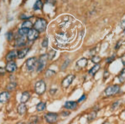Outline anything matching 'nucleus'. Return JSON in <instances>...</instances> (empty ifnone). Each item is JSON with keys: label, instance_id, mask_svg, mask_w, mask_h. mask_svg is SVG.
Returning a JSON list of instances; mask_svg holds the SVG:
<instances>
[{"label": "nucleus", "instance_id": "obj_43", "mask_svg": "<svg viewBox=\"0 0 125 124\" xmlns=\"http://www.w3.org/2000/svg\"><path fill=\"white\" fill-rule=\"evenodd\" d=\"M62 116H68L70 114V113L69 112H66V111H65V112H62Z\"/></svg>", "mask_w": 125, "mask_h": 124}, {"label": "nucleus", "instance_id": "obj_2", "mask_svg": "<svg viewBox=\"0 0 125 124\" xmlns=\"http://www.w3.org/2000/svg\"><path fill=\"white\" fill-rule=\"evenodd\" d=\"M35 92L38 95H42L46 90V85L43 80H41L37 82L35 86Z\"/></svg>", "mask_w": 125, "mask_h": 124}, {"label": "nucleus", "instance_id": "obj_38", "mask_svg": "<svg viewBox=\"0 0 125 124\" xmlns=\"http://www.w3.org/2000/svg\"><path fill=\"white\" fill-rule=\"evenodd\" d=\"M121 27L125 31V20H123V21L121 23Z\"/></svg>", "mask_w": 125, "mask_h": 124}, {"label": "nucleus", "instance_id": "obj_1", "mask_svg": "<svg viewBox=\"0 0 125 124\" xmlns=\"http://www.w3.org/2000/svg\"><path fill=\"white\" fill-rule=\"evenodd\" d=\"M33 26H34V29L38 31L39 33L43 32L46 29V28L47 26V22L44 19L40 18L36 20Z\"/></svg>", "mask_w": 125, "mask_h": 124}, {"label": "nucleus", "instance_id": "obj_13", "mask_svg": "<svg viewBox=\"0 0 125 124\" xmlns=\"http://www.w3.org/2000/svg\"><path fill=\"white\" fill-rule=\"evenodd\" d=\"M77 103L75 101H67L65 103L64 107L68 109H74L77 108Z\"/></svg>", "mask_w": 125, "mask_h": 124}, {"label": "nucleus", "instance_id": "obj_35", "mask_svg": "<svg viewBox=\"0 0 125 124\" xmlns=\"http://www.w3.org/2000/svg\"><path fill=\"white\" fill-rule=\"evenodd\" d=\"M109 73L107 71H106L104 72V78L105 79V80H106V79L107 78H109Z\"/></svg>", "mask_w": 125, "mask_h": 124}, {"label": "nucleus", "instance_id": "obj_25", "mask_svg": "<svg viewBox=\"0 0 125 124\" xmlns=\"http://www.w3.org/2000/svg\"><path fill=\"white\" fill-rule=\"evenodd\" d=\"M119 80L120 81V82H124L125 81V69H123L121 71V72L119 74V75L118 76Z\"/></svg>", "mask_w": 125, "mask_h": 124}, {"label": "nucleus", "instance_id": "obj_40", "mask_svg": "<svg viewBox=\"0 0 125 124\" xmlns=\"http://www.w3.org/2000/svg\"><path fill=\"white\" fill-rule=\"evenodd\" d=\"M20 17H21V19H30V17H27L25 16L24 14H22Z\"/></svg>", "mask_w": 125, "mask_h": 124}, {"label": "nucleus", "instance_id": "obj_30", "mask_svg": "<svg viewBox=\"0 0 125 124\" xmlns=\"http://www.w3.org/2000/svg\"><path fill=\"white\" fill-rule=\"evenodd\" d=\"M7 38L8 41H11L13 39V33L11 31H9L7 33Z\"/></svg>", "mask_w": 125, "mask_h": 124}, {"label": "nucleus", "instance_id": "obj_17", "mask_svg": "<svg viewBox=\"0 0 125 124\" xmlns=\"http://www.w3.org/2000/svg\"><path fill=\"white\" fill-rule=\"evenodd\" d=\"M24 44L25 38L24 36H21V38H18L15 39V46L16 47H22Z\"/></svg>", "mask_w": 125, "mask_h": 124}, {"label": "nucleus", "instance_id": "obj_11", "mask_svg": "<svg viewBox=\"0 0 125 124\" xmlns=\"http://www.w3.org/2000/svg\"><path fill=\"white\" fill-rule=\"evenodd\" d=\"M29 50H30L29 48H24L21 49L19 51H18L17 52V57H18L19 59H21L24 58L26 56L27 54H28Z\"/></svg>", "mask_w": 125, "mask_h": 124}, {"label": "nucleus", "instance_id": "obj_39", "mask_svg": "<svg viewBox=\"0 0 125 124\" xmlns=\"http://www.w3.org/2000/svg\"><path fill=\"white\" fill-rule=\"evenodd\" d=\"M121 59V62L122 63H123V64L124 66H125V54H124L123 56H122Z\"/></svg>", "mask_w": 125, "mask_h": 124}, {"label": "nucleus", "instance_id": "obj_22", "mask_svg": "<svg viewBox=\"0 0 125 124\" xmlns=\"http://www.w3.org/2000/svg\"><path fill=\"white\" fill-rule=\"evenodd\" d=\"M17 86V83L14 82H11L10 83H8V85H7V89L8 90L12 91V90H15V88Z\"/></svg>", "mask_w": 125, "mask_h": 124}, {"label": "nucleus", "instance_id": "obj_31", "mask_svg": "<svg viewBox=\"0 0 125 124\" xmlns=\"http://www.w3.org/2000/svg\"><path fill=\"white\" fill-rule=\"evenodd\" d=\"M48 43H49V40H48V38H45L43 40L42 43V47H43L46 48V47H47Z\"/></svg>", "mask_w": 125, "mask_h": 124}, {"label": "nucleus", "instance_id": "obj_20", "mask_svg": "<svg viewBox=\"0 0 125 124\" xmlns=\"http://www.w3.org/2000/svg\"><path fill=\"white\" fill-rule=\"evenodd\" d=\"M43 3L41 1H36L35 2V3L33 5V9L35 10H42V8H43Z\"/></svg>", "mask_w": 125, "mask_h": 124}, {"label": "nucleus", "instance_id": "obj_16", "mask_svg": "<svg viewBox=\"0 0 125 124\" xmlns=\"http://www.w3.org/2000/svg\"><path fill=\"white\" fill-rule=\"evenodd\" d=\"M30 94L28 92H24L21 97V103H24L25 104L28 101V100L30 99Z\"/></svg>", "mask_w": 125, "mask_h": 124}, {"label": "nucleus", "instance_id": "obj_19", "mask_svg": "<svg viewBox=\"0 0 125 124\" xmlns=\"http://www.w3.org/2000/svg\"><path fill=\"white\" fill-rule=\"evenodd\" d=\"M36 110L40 112H42V111H45L46 109V104L43 102H40L36 105Z\"/></svg>", "mask_w": 125, "mask_h": 124}, {"label": "nucleus", "instance_id": "obj_34", "mask_svg": "<svg viewBox=\"0 0 125 124\" xmlns=\"http://www.w3.org/2000/svg\"><path fill=\"white\" fill-rule=\"evenodd\" d=\"M5 73H6V70H5V68L0 67V76L5 75Z\"/></svg>", "mask_w": 125, "mask_h": 124}, {"label": "nucleus", "instance_id": "obj_5", "mask_svg": "<svg viewBox=\"0 0 125 124\" xmlns=\"http://www.w3.org/2000/svg\"><path fill=\"white\" fill-rule=\"evenodd\" d=\"M37 64H38V60L36 57H31L30 59H28L26 60V63L27 69L30 71H33V69H35V68L37 66Z\"/></svg>", "mask_w": 125, "mask_h": 124}, {"label": "nucleus", "instance_id": "obj_8", "mask_svg": "<svg viewBox=\"0 0 125 124\" xmlns=\"http://www.w3.org/2000/svg\"><path fill=\"white\" fill-rule=\"evenodd\" d=\"M39 32L38 31H36V29H30L28 34H27L28 40L33 41V40H35L36 39H37L38 38V36H39Z\"/></svg>", "mask_w": 125, "mask_h": 124}, {"label": "nucleus", "instance_id": "obj_44", "mask_svg": "<svg viewBox=\"0 0 125 124\" xmlns=\"http://www.w3.org/2000/svg\"><path fill=\"white\" fill-rule=\"evenodd\" d=\"M17 124H25V123H24V122H19V123H17Z\"/></svg>", "mask_w": 125, "mask_h": 124}, {"label": "nucleus", "instance_id": "obj_18", "mask_svg": "<svg viewBox=\"0 0 125 124\" xmlns=\"http://www.w3.org/2000/svg\"><path fill=\"white\" fill-rule=\"evenodd\" d=\"M100 69V65L99 64H95V65L93 67L89 70V73L91 74V75H92L93 76H94L98 71Z\"/></svg>", "mask_w": 125, "mask_h": 124}, {"label": "nucleus", "instance_id": "obj_29", "mask_svg": "<svg viewBox=\"0 0 125 124\" xmlns=\"http://www.w3.org/2000/svg\"><path fill=\"white\" fill-rule=\"evenodd\" d=\"M37 120H38L37 116H32V117L30 118L29 124H36Z\"/></svg>", "mask_w": 125, "mask_h": 124}, {"label": "nucleus", "instance_id": "obj_12", "mask_svg": "<svg viewBox=\"0 0 125 124\" xmlns=\"http://www.w3.org/2000/svg\"><path fill=\"white\" fill-rule=\"evenodd\" d=\"M17 56V53L15 50H12L9 52L6 56V60L8 62H10V61H13L14 59H15V57Z\"/></svg>", "mask_w": 125, "mask_h": 124}, {"label": "nucleus", "instance_id": "obj_45", "mask_svg": "<svg viewBox=\"0 0 125 124\" xmlns=\"http://www.w3.org/2000/svg\"><path fill=\"white\" fill-rule=\"evenodd\" d=\"M104 124H109V122H105V123H104Z\"/></svg>", "mask_w": 125, "mask_h": 124}, {"label": "nucleus", "instance_id": "obj_27", "mask_svg": "<svg viewBox=\"0 0 125 124\" xmlns=\"http://www.w3.org/2000/svg\"><path fill=\"white\" fill-rule=\"evenodd\" d=\"M55 74H56V72L52 70V69H48L45 73V76L47 78H50V77L55 75Z\"/></svg>", "mask_w": 125, "mask_h": 124}, {"label": "nucleus", "instance_id": "obj_4", "mask_svg": "<svg viewBox=\"0 0 125 124\" xmlns=\"http://www.w3.org/2000/svg\"><path fill=\"white\" fill-rule=\"evenodd\" d=\"M119 91H120V86L117 85H114L108 86L105 90V93L107 96H112L114 95L119 93Z\"/></svg>", "mask_w": 125, "mask_h": 124}, {"label": "nucleus", "instance_id": "obj_24", "mask_svg": "<svg viewBox=\"0 0 125 124\" xmlns=\"http://www.w3.org/2000/svg\"><path fill=\"white\" fill-rule=\"evenodd\" d=\"M96 114H97V113H96V111H92L90 114H89L88 116H87V120L89 121H93V120H94L96 117Z\"/></svg>", "mask_w": 125, "mask_h": 124}, {"label": "nucleus", "instance_id": "obj_28", "mask_svg": "<svg viewBox=\"0 0 125 124\" xmlns=\"http://www.w3.org/2000/svg\"><path fill=\"white\" fill-rule=\"evenodd\" d=\"M56 52L55 50H51L49 52V54H47L48 59H49L50 60H52V59L53 58L55 57V56H56Z\"/></svg>", "mask_w": 125, "mask_h": 124}, {"label": "nucleus", "instance_id": "obj_9", "mask_svg": "<svg viewBox=\"0 0 125 124\" xmlns=\"http://www.w3.org/2000/svg\"><path fill=\"white\" fill-rule=\"evenodd\" d=\"M10 98V93L7 91L2 92L0 93V103L5 104L9 101Z\"/></svg>", "mask_w": 125, "mask_h": 124}, {"label": "nucleus", "instance_id": "obj_3", "mask_svg": "<svg viewBox=\"0 0 125 124\" xmlns=\"http://www.w3.org/2000/svg\"><path fill=\"white\" fill-rule=\"evenodd\" d=\"M47 54H43L40 56L38 60V67H37V72H41L46 66L47 62L48 60Z\"/></svg>", "mask_w": 125, "mask_h": 124}, {"label": "nucleus", "instance_id": "obj_21", "mask_svg": "<svg viewBox=\"0 0 125 124\" xmlns=\"http://www.w3.org/2000/svg\"><path fill=\"white\" fill-rule=\"evenodd\" d=\"M33 26V25L32 22L31 21H29V20H26V21H24L22 24V28H26V29H31Z\"/></svg>", "mask_w": 125, "mask_h": 124}, {"label": "nucleus", "instance_id": "obj_7", "mask_svg": "<svg viewBox=\"0 0 125 124\" xmlns=\"http://www.w3.org/2000/svg\"><path fill=\"white\" fill-rule=\"evenodd\" d=\"M75 78V76L74 75H72V74L68 75L62 80V86L64 88H67L72 84Z\"/></svg>", "mask_w": 125, "mask_h": 124}, {"label": "nucleus", "instance_id": "obj_26", "mask_svg": "<svg viewBox=\"0 0 125 124\" xmlns=\"http://www.w3.org/2000/svg\"><path fill=\"white\" fill-rule=\"evenodd\" d=\"M91 60L93 63H94L95 64H99V62L101 61V58L99 56H94L91 59Z\"/></svg>", "mask_w": 125, "mask_h": 124}, {"label": "nucleus", "instance_id": "obj_23", "mask_svg": "<svg viewBox=\"0 0 125 124\" xmlns=\"http://www.w3.org/2000/svg\"><path fill=\"white\" fill-rule=\"evenodd\" d=\"M30 29H26V28H21V29H19L18 31V33L21 36H24L25 35H27L29 32Z\"/></svg>", "mask_w": 125, "mask_h": 124}, {"label": "nucleus", "instance_id": "obj_37", "mask_svg": "<svg viewBox=\"0 0 125 124\" xmlns=\"http://www.w3.org/2000/svg\"><path fill=\"white\" fill-rule=\"evenodd\" d=\"M114 57H108L107 59V62H108V63H111V62H112L114 60Z\"/></svg>", "mask_w": 125, "mask_h": 124}, {"label": "nucleus", "instance_id": "obj_33", "mask_svg": "<svg viewBox=\"0 0 125 124\" xmlns=\"http://www.w3.org/2000/svg\"><path fill=\"white\" fill-rule=\"evenodd\" d=\"M86 95L83 94L82 96L79 99V100H78V103H81V102L84 101L86 100Z\"/></svg>", "mask_w": 125, "mask_h": 124}, {"label": "nucleus", "instance_id": "obj_10", "mask_svg": "<svg viewBox=\"0 0 125 124\" xmlns=\"http://www.w3.org/2000/svg\"><path fill=\"white\" fill-rule=\"evenodd\" d=\"M17 69V64L15 62L13 61H10V62H7V65L5 66V70L6 71H8L9 73H13Z\"/></svg>", "mask_w": 125, "mask_h": 124}, {"label": "nucleus", "instance_id": "obj_36", "mask_svg": "<svg viewBox=\"0 0 125 124\" xmlns=\"http://www.w3.org/2000/svg\"><path fill=\"white\" fill-rule=\"evenodd\" d=\"M118 105H119V101H117V102H115V103H114L112 106V109H116L117 106H118Z\"/></svg>", "mask_w": 125, "mask_h": 124}, {"label": "nucleus", "instance_id": "obj_41", "mask_svg": "<svg viewBox=\"0 0 125 124\" xmlns=\"http://www.w3.org/2000/svg\"><path fill=\"white\" fill-rule=\"evenodd\" d=\"M121 45V41H119V42L117 43V45H116V46L115 47V49H116V50L118 49L120 47Z\"/></svg>", "mask_w": 125, "mask_h": 124}, {"label": "nucleus", "instance_id": "obj_42", "mask_svg": "<svg viewBox=\"0 0 125 124\" xmlns=\"http://www.w3.org/2000/svg\"><path fill=\"white\" fill-rule=\"evenodd\" d=\"M56 91H57V89H51V90H50V92H51V94L53 95L56 93Z\"/></svg>", "mask_w": 125, "mask_h": 124}, {"label": "nucleus", "instance_id": "obj_6", "mask_svg": "<svg viewBox=\"0 0 125 124\" xmlns=\"http://www.w3.org/2000/svg\"><path fill=\"white\" fill-rule=\"evenodd\" d=\"M44 117L47 122L50 124H55L58 120V115L56 113L50 112V113H48L45 114Z\"/></svg>", "mask_w": 125, "mask_h": 124}, {"label": "nucleus", "instance_id": "obj_15", "mask_svg": "<svg viewBox=\"0 0 125 124\" xmlns=\"http://www.w3.org/2000/svg\"><path fill=\"white\" fill-rule=\"evenodd\" d=\"M87 59L86 58H82V59H79L77 62V66L79 68H84L87 66Z\"/></svg>", "mask_w": 125, "mask_h": 124}, {"label": "nucleus", "instance_id": "obj_32", "mask_svg": "<svg viewBox=\"0 0 125 124\" xmlns=\"http://www.w3.org/2000/svg\"><path fill=\"white\" fill-rule=\"evenodd\" d=\"M69 63H70V60H66V61L64 62V64H62V67H61V69H62V70H64V69H65L66 68V67H67L68 66Z\"/></svg>", "mask_w": 125, "mask_h": 124}, {"label": "nucleus", "instance_id": "obj_14", "mask_svg": "<svg viewBox=\"0 0 125 124\" xmlns=\"http://www.w3.org/2000/svg\"><path fill=\"white\" fill-rule=\"evenodd\" d=\"M27 111V107L24 103H21L17 107V112L20 115H23Z\"/></svg>", "mask_w": 125, "mask_h": 124}]
</instances>
